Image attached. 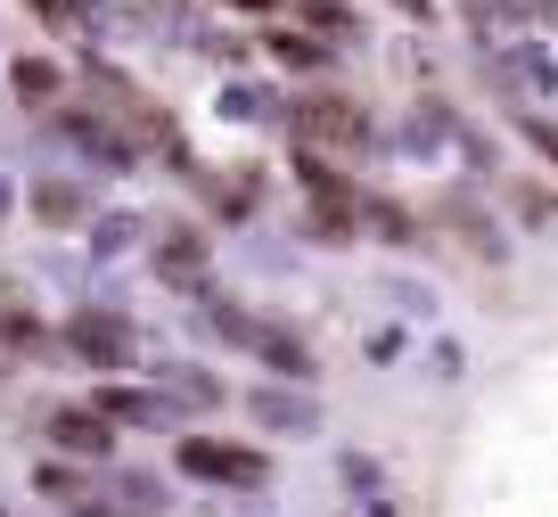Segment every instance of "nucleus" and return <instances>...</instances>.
I'll list each match as a JSON object with an SVG mask.
<instances>
[{
  "label": "nucleus",
  "instance_id": "9d476101",
  "mask_svg": "<svg viewBox=\"0 0 558 517\" xmlns=\"http://www.w3.org/2000/svg\"><path fill=\"white\" fill-rule=\"evenodd\" d=\"M90 402H99V411L116 419V428H173V419H181L173 402L157 395V386H99Z\"/></svg>",
  "mask_w": 558,
  "mask_h": 517
},
{
  "label": "nucleus",
  "instance_id": "7ed1b4c3",
  "mask_svg": "<svg viewBox=\"0 0 558 517\" xmlns=\"http://www.w3.org/2000/svg\"><path fill=\"white\" fill-rule=\"evenodd\" d=\"M66 353L116 378V370H132V362H140V328L123 321V312H107V304H83V312L66 321Z\"/></svg>",
  "mask_w": 558,
  "mask_h": 517
},
{
  "label": "nucleus",
  "instance_id": "1a4fd4ad",
  "mask_svg": "<svg viewBox=\"0 0 558 517\" xmlns=\"http://www.w3.org/2000/svg\"><path fill=\"white\" fill-rule=\"evenodd\" d=\"M501 83L509 91H525V99H558V58L550 50H542V41H509V50H501Z\"/></svg>",
  "mask_w": 558,
  "mask_h": 517
},
{
  "label": "nucleus",
  "instance_id": "b1692460",
  "mask_svg": "<svg viewBox=\"0 0 558 517\" xmlns=\"http://www.w3.org/2000/svg\"><path fill=\"white\" fill-rule=\"evenodd\" d=\"M304 17H313L320 34H353V17H345V0H304Z\"/></svg>",
  "mask_w": 558,
  "mask_h": 517
},
{
  "label": "nucleus",
  "instance_id": "aec40b11",
  "mask_svg": "<svg viewBox=\"0 0 558 517\" xmlns=\"http://www.w3.org/2000/svg\"><path fill=\"white\" fill-rule=\"evenodd\" d=\"M0 345H9V353H50V328H41L34 312H0Z\"/></svg>",
  "mask_w": 558,
  "mask_h": 517
},
{
  "label": "nucleus",
  "instance_id": "a211bd4d",
  "mask_svg": "<svg viewBox=\"0 0 558 517\" xmlns=\"http://www.w3.org/2000/svg\"><path fill=\"white\" fill-rule=\"evenodd\" d=\"M116 517H165V484L157 477H116Z\"/></svg>",
  "mask_w": 558,
  "mask_h": 517
},
{
  "label": "nucleus",
  "instance_id": "423d86ee",
  "mask_svg": "<svg viewBox=\"0 0 558 517\" xmlns=\"http://www.w3.org/2000/svg\"><path fill=\"white\" fill-rule=\"evenodd\" d=\"M246 411H255V428H271V435H313V428H320V402L304 395L296 378L255 386V395H246Z\"/></svg>",
  "mask_w": 558,
  "mask_h": 517
},
{
  "label": "nucleus",
  "instance_id": "2eb2a0df",
  "mask_svg": "<svg viewBox=\"0 0 558 517\" xmlns=\"http://www.w3.org/2000/svg\"><path fill=\"white\" fill-rule=\"evenodd\" d=\"M206 197H214V214H222V223H246V214H255V197H263V172H246V165L206 172Z\"/></svg>",
  "mask_w": 558,
  "mask_h": 517
},
{
  "label": "nucleus",
  "instance_id": "20e7f679",
  "mask_svg": "<svg viewBox=\"0 0 558 517\" xmlns=\"http://www.w3.org/2000/svg\"><path fill=\"white\" fill-rule=\"evenodd\" d=\"M50 140H66L74 156H90V165H107V172H132L140 165V148L107 116H90V107H50Z\"/></svg>",
  "mask_w": 558,
  "mask_h": 517
},
{
  "label": "nucleus",
  "instance_id": "c756f323",
  "mask_svg": "<svg viewBox=\"0 0 558 517\" xmlns=\"http://www.w3.org/2000/svg\"><path fill=\"white\" fill-rule=\"evenodd\" d=\"M230 9H246V17H263V9H271V0H230Z\"/></svg>",
  "mask_w": 558,
  "mask_h": 517
},
{
  "label": "nucleus",
  "instance_id": "c85d7f7f",
  "mask_svg": "<svg viewBox=\"0 0 558 517\" xmlns=\"http://www.w3.org/2000/svg\"><path fill=\"white\" fill-rule=\"evenodd\" d=\"M0 214H17V181L9 172H0Z\"/></svg>",
  "mask_w": 558,
  "mask_h": 517
},
{
  "label": "nucleus",
  "instance_id": "bb28decb",
  "mask_svg": "<svg viewBox=\"0 0 558 517\" xmlns=\"http://www.w3.org/2000/svg\"><path fill=\"white\" fill-rule=\"evenodd\" d=\"M362 353H369V362H402V328H378V337H369Z\"/></svg>",
  "mask_w": 558,
  "mask_h": 517
},
{
  "label": "nucleus",
  "instance_id": "f3484780",
  "mask_svg": "<svg viewBox=\"0 0 558 517\" xmlns=\"http://www.w3.org/2000/svg\"><path fill=\"white\" fill-rule=\"evenodd\" d=\"M263 50H271L279 67H296V74H329V50H320L313 34H263Z\"/></svg>",
  "mask_w": 558,
  "mask_h": 517
},
{
  "label": "nucleus",
  "instance_id": "2f4dec72",
  "mask_svg": "<svg viewBox=\"0 0 558 517\" xmlns=\"http://www.w3.org/2000/svg\"><path fill=\"white\" fill-rule=\"evenodd\" d=\"M0 517H9V501H0Z\"/></svg>",
  "mask_w": 558,
  "mask_h": 517
},
{
  "label": "nucleus",
  "instance_id": "4be33fe9",
  "mask_svg": "<svg viewBox=\"0 0 558 517\" xmlns=\"http://www.w3.org/2000/svg\"><path fill=\"white\" fill-rule=\"evenodd\" d=\"M34 484H41V493H50V501H83V493H90V484H83V477H74V468H66V460H50V468H34Z\"/></svg>",
  "mask_w": 558,
  "mask_h": 517
},
{
  "label": "nucleus",
  "instance_id": "412c9836",
  "mask_svg": "<svg viewBox=\"0 0 558 517\" xmlns=\"http://www.w3.org/2000/svg\"><path fill=\"white\" fill-rule=\"evenodd\" d=\"M452 223H460V239H469V247H476V255H501V230H493V223H485V214H476V206H469V197H452Z\"/></svg>",
  "mask_w": 558,
  "mask_h": 517
},
{
  "label": "nucleus",
  "instance_id": "6e6552de",
  "mask_svg": "<svg viewBox=\"0 0 558 517\" xmlns=\"http://www.w3.org/2000/svg\"><path fill=\"white\" fill-rule=\"evenodd\" d=\"M148 386H157L173 411H214V402H230L222 378H214L206 362H157V378H148Z\"/></svg>",
  "mask_w": 558,
  "mask_h": 517
},
{
  "label": "nucleus",
  "instance_id": "f8f14e48",
  "mask_svg": "<svg viewBox=\"0 0 558 517\" xmlns=\"http://www.w3.org/2000/svg\"><path fill=\"white\" fill-rule=\"evenodd\" d=\"M246 353H263V362H271V378H296V386L320 370V362H313V345H304L296 328H271V321L255 328V345H246Z\"/></svg>",
  "mask_w": 558,
  "mask_h": 517
},
{
  "label": "nucleus",
  "instance_id": "cd10ccee",
  "mask_svg": "<svg viewBox=\"0 0 558 517\" xmlns=\"http://www.w3.org/2000/svg\"><path fill=\"white\" fill-rule=\"evenodd\" d=\"M386 9H402L411 25H427V17H436V0H386Z\"/></svg>",
  "mask_w": 558,
  "mask_h": 517
},
{
  "label": "nucleus",
  "instance_id": "5701e85b",
  "mask_svg": "<svg viewBox=\"0 0 558 517\" xmlns=\"http://www.w3.org/2000/svg\"><path fill=\"white\" fill-rule=\"evenodd\" d=\"M337 468H345V484H353L362 501H378V460H369V452H345Z\"/></svg>",
  "mask_w": 558,
  "mask_h": 517
},
{
  "label": "nucleus",
  "instance_id": "7c9ffc66",
  "mask_svg": "<svg viewBox=\"0 0 558 517\" xmlns=\"http://www.w3.org/2000/svg\"><path fill=\"white\" fill-rule=\"evenodd\" d=\"M369 517H395V509H386V501H369Z\"/></svg>",
  "mask_w": 558,
  "mask_h": 517
},
{
  "label": "nucleus",
  "instance_id": "6ab92c4d",
  "mask_svg": "<svg viewBox=\"0 0 558 517\" xmlns=\"http://www.w3.org/2000/svg\"><path fill=\"white\" fill-rule=\"evenodd\" d=\"M206 321L214 328H222V345H255V312H246V304H230V296H206Z\"/></svg>",
  "mask_w": 558,
  "mask_h": 517
},
{
  "label": "nucleus",
  "instance_id": "393cba45",
  "mask_svg": "<svg viewBox=\"0 0 558 517\" xmlns=\"http://www.w3.org/2000/svg\"><path fill=\"white\" fill-rule=\"evenodd\" d=\"M518 214H525V223H558V206H550V190H534V181H525V190H518Z\"/></svg>",
  "mask_w": 558,
  "mask_h": 517
},
{
  "label": "nucleus",
  "instance_id": "a878e982",
  "mask_svg": "<svg viewBox=\"0 0 558 517\" xmlns=\"http://www.w3.org/2000/svg\"><path fill=\"white\" fill-rule=\"evenodd\" d=\"M518 140H534V148L558 165V123H542V116H518Z\"/></svg>",
  "mask_w": 558,
  "mask_h": 517
},
{
  "label": "nucleus",
  "instance_id": "39448f33",
  "mask_svg": "<svg viewBox=\"0 0 558 517\" xmlns=\"http://www.w3.org/2000/svg\"><path fill=\"white\" fill-rule=\"evenodd\" d=\"M50 444L66 452V460L107 468V460H116V419H107L99 402H58V411H50Z\"/></svg>",
  "mask_w": 558,
  "mask_h": 517
},
{
  "label": "nucleus",
  "instance_id": "dca6fc26",
  "mask_svg": "<svg viewBox=\"0 0 558 517\" xmlns=\"http://www.w3.org/2000/svg\"><path fill=\"white\" fill-rule=\"evenodd\" d=\"M83 230H90V263H116L123 247H140V239H148V223H140L132 206H116V214H90Z\"/></svg>",
  "mask_w": 558,
  "mask_h": 517
},
{
  "label": "nucleus",
  "instance_id": "0eeeda50",
  "mask_svg": "<svg viewBox=\"0 0 558 517\" xmlns=\"http://www.w3.org/2000/svg\"><path fill=\"white\" fill-rule=\"evenodd\" d=\"M148 263H157V279L165 288H190V296H206V239L197 230H181V223H165L157 230V247H148Z\"/></svg>",
  "mask_w": 558,
  "mask_h": 517
},
{
  "label": "nucleus",
  "instance_id": "f03ea898",
  "mask_svg": "<svg viewBox=\"0 0 558 517\" xmlns=\"http://www.w3.org/2000/svg\"><path fill=\"white\" fill-rule=\"evenodd\" d=\"M173 468L190 484H222V493H263V484H271V460H263L255 444H222V435H181Z\"/></svg>",
  "mask_w": 558,
  "mask_h": 517
},
{
  "label": "nucleus",
  "instance_id": "9b49d317",
  "mask_svg": "<svg viewBox=\"0 0 558 517\" xmlns=\"http://www.w3.org/2000/svg\"><path fill=\"white\" fill-rule=\"evenodd\" d=\"M25 206H34L41 230H83L90 223V190H83V181H34Z\"/></svg>",
  "mask_w": 558,
  "mask_h": 517
},
{
  "label": "nucleus",
  "instance_id": "ddd939ff",
  "mask_svg": "<svg viewBox=\"0 0 558 517\" xmlns=\"http://www.w3.org/2000/svg\"><path fill=\"white\" fill-rule=\"evenodd\" d=\"M214 116H230V123H279V116H288V99H279L271 83H222V91H214Z\"/></svg>",
  "mask_w": 558,
  "mask_h": 517
},
{
  "label": "nucleus",
  "instance_id": "f257e3e1",
  "mask_svg": "<svg viewBox=\"0 0 558 517\" xmlns=\"http://www.w3.org/2000/svg\"><path fill=\"white\" fill-rule=\"evenodd\" d=\"M279 123H288L304 148H320V156H369V148H378L369 107L345 99V91H304V99H288V116H279Z\"/></svg>",
  "mask_w": 558,
  "mask_h": 517
},
{
  "label": "nucleus",
  "instance_id": "4468645a",
  "mask_svg": "<svg viewBox=\"0 0 558 517\" xmlns=\"http://www.w3.org/2000/svg\"><path fill=\"white\" fill-rule=\"evenodd\" d=\"M58 91H66L58 58H17V67H9V99H17V107H41V116H50Z\"/></svg>",
  "mask_w": 558,
  "mask_h": 517
}]
</instances>
